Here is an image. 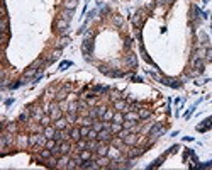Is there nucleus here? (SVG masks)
Here are the masks:
<instances>
[{
  "instance_id": "obj_1",
  "label": "nucleus",
  "mask_w": 212,
  "mask_h": 170,
  "mask_svg": "<svg viewBox=\"0 0 212 170\" xmlns=\"http://www.w3.org/2000/svg\"><path fill=\"white\" fill-rule=\"evenodd\" d=\"M92 51H93V39H85L82 42V53H83V56L87 60H90Z\"/></svg>"
},
{
  "instance_id": "obj_2",
  "label": "nucleus",
  "mask_w": 212,
  "mask_h": 170,
  "mask_svg": "<svg viewBox=\"0 0 212 170\" xmlns=\"http://www.w3.org/2000/svg\"><path fill=\"white\" fill-rule=\"evenodd\" d=\"M165 133V126L161 124V122H156L154 126H151V129H149V136L151 138H158V136H161V134Z\"/></svg>"
},
{
  "instance_id": "obj_3",
  "label": "nucleus",
  "mask_w": 212,
  "mask_h": 170,
  "mask_svg": "<svg viewBox=\"0 0 212 170\" xmlns=\"http://www.w3.org/2000/svg\"><path fill=\"white\" fill-rule=\"evenodd\" d=\"M99 141H102V143H107V141H110L112 139V131L109 129V128H104L102 131H99Z\"/></svg>"
},
{
  "instance_id": "obj_4",
  "label": "nucleus",
  "mask_w": 212,
  "mask_h": 170,
  "mask_svg": "<svg viewBox=\"0 0 212 170\" xmlns=\"http://www.w3.org/2000/svg\"><path fill=\"white\" fill-rule=\"evenodd\" d=\"M124 61H126V65L129 66V68H136V65H138V58H136V54H134V53L126 54Z\"/></svg>"
},
{
  "instance_id": "obj_5",
  "label": "nucleus",
  "mask_w": 212,
  "mask_h": 170,
  "mask_svg": "<svg viewBox=\"0 0 212 170\" xmlns=\"http://www.w3.org/2000/svg\"><path fill=\"white\" fill-rule=\"evenodd\" d=\"M159 82L165 85H168V87H173V89H180L182 84L178 82V80H173V78H166V77H163V78H159Z\"/></svg>"
},
{
  "instance_id": "obj_6",
  "label": "nucleus",
  "mask_w": 212,
  "mask_h": 170,
  "mask_svg": "<svg viewBox=\"0 0 212 170\" xmlns=\"http://www.w3.org/2000/svg\"><path fill=\"white\" fill-rule=\"evenodd\" d=\"M68 24H70L68 21H64V19H59V21L56 22V29H58L61 34H66V32H68Z\"/></svg>"
},
{
  "instance_id": "obj_7",
  "label": "nucleus",
  "mask_w": 212,
  "mask_h": 170,
  "mask_svg": "<svg viewBox=\"0 0 212 170\" xmlns=\"http://www.w3.org/2000/svg\"><path fill=\"white\" fill-rule=\"evenodd\" d=\"M205 51L207 48H197L195 51H193V54H192V60H205Z\"/></svg>"
},
{
  "instance_id": "obj_8",
  "label": "nucleus",
  "mask_w": 212,
  "mask_h": 170,
  "mask_svg": "<svg viewBox=\"0 0 212 170\" xmlns=\"http://www.w3.org/2000/svg\"><path fill=\"white\" fill-rule=\"evenodd\" d=\"M124 143L129 145V146L136 145V143H138V134H136V133H129V134L126 136V138H124Z\"/></svg>"
},
{
  "instance_id": "obj_9",
  "label": "nucleus",
  "mask_w": 212,
  "mask_h": 170,
  "mask_svg": "<svg viewBox=\"0 0 212 170\" xmlns=\"http://www.w3.org/2000/svg\"><path fill=\"white\" fill-rule=\"evenodd\" d=\"M114 107H116L117 111H129V106H127L126 101H122V99H119V101H116V104H114Z\"/></svg>"
},
{
  "instance_id": "obj_10",
  "label": "nucleus",
  "mask_w": 212,
  "mask_h": 170,
  "mask_svg": "<svg viewBox=\"0 0 212 170\" xmlns=\"http://www.w3.org/2000/svg\"><path fill=\"white\" fill-rule=\"evenodd\" d=\"M54 133H56V128H51V126H44V131H42V134L46 136V138H54Z\"/></svg>"
},
{
  "instance_id": "obj_11",
  "label": "nucleus",
  "mask_w": 212,
  "mask_h": 170,
  "mask_svg": "<svg viewBox=\"0 0 212 170\" xmlns=\"http://www.w3.org/2000/svg\"><path fill=\"white\" fill-rule=\"evenodd\" d=\"M66 122H68V119L59 117V119H56V121H54V128H56V129H66Z\"/></svg>"
},
{
  "instance_id": "obj_12",
  "label": "nucleus",
  "mask_w": 212,
  "mask_h": 170,
  "mask_svg": "<svg viewBox=\"0 0 212 170\" xmlns=\"http://www.w3.org/2000/svg\"><path fill=\"white\" fill-rule=\"evenodd\" d=\"M102 141H97V139H88V145H87V150H90V151H97V148L100 146Z\"/></svg>"
},
{
  "instance_id": "obj_13",
  "label": "nucleus",
  "mask_w": 212,
  "mask_h": 170,
  "mask_svg": "<svg viewBox=\"0 0 212 170\" xmlns=\"http://www.w3.org/2000/svg\"><path fill=\"white\" fill-rule=\"evenodd\" d=\"M68 163H70L68 155H63V157L58 160V165H56V167H58V169H66V167H68Z\"/></svg>"
},
{
  "instance_id": "obj_14",
  "label": "nucleus",
  "mask_w": 212,
  "mask_h": 170,
  "mask_svg": "<svg viewBox=\"0 0 212 170\" xmlns=\"http://www.w3.org/2000/svg\"><path fill=\"white\" fill-rule=\"evenodd\" d=\"M124 129V126H122L121 122H112L110 124V131H112V134H119Z\"/></svg>"
},
{
  "instance_id": "obj_15",
  "label": "nucleus",
  "mask_w": 212,
  "mask_h": 170,
  "mask_svg": "<svg viewBox=\"0 0 212 170\" xmlns=\"http://www.w3.org/2000/svg\"><path fill=\"white\" fill-rule=\"evenodd\" d=\"M124 119H129V121H139V112L136 114V112H133V111H126Z\"/></svg>"
},
{
  "instance_id": "obj_16",
  "label": "nucleus",
  "mask_w": 212,
  "mask_h": 170,
  "mask_svg": "<svg viewBox=\"0 0 212 170\" xmlns=\"http://www.w3.org/2000/svg\"><path fill=\"white\" fill-rule=\"evenodd\" d=\"M204 61H205V60H192V66H193L197 72H202V70H204Z\"/></svg>"
},
{
  "instance_id": "obj_17",
  "label": "nucleus",
  "mask_w": 212,
  "mask_h": 170,
  "mask_svg": "<svg viewBox=\"0 0 212 170\" xmlns=\"http://www.w3.org/2000/svg\"><path fill=\"white\" fill-rule=\"evenodd\" d=\"M109 158H114V160H117V158H121V151H119V150L117 148H114V146H112V148H109Z\"/></svg>"
},
{
  "instance_id": "obj_18",
  "label": "nucleus",
  "mask_w": 212,
  "mask_h": 170,
  "mask_svg": "<svg viewBox=\"0 0 212 170\" xmlns=\"http://www.w3.org/2000/svg\"><path fill=\"white\" fill-rule=\"evenodd\" d=\"M71 17H73V10L71 9H64L63 12H61V19H64V21H71Z\"/></svg>"
},
{
  "instance_id": "obj_19",
  "label": "nucleus",
  "mask_w": 212,
  "mask_h": 170,
  "mask_svg": "<svg viewBox=\"0 0 212 170\" xmlns=\"http://www.w3.org/2000/svg\"><path fill=\"white\" fill-rule=\"evenodd\" d=\"M199 41H200V44H204L205 48H209V37H207L205 32H199Z\"/></svg>"
},
{
  "instance_id": "obj_20",
  "label": "nucleus",
  "mask_w": 212,
  "mask_h": 170,
  "mask_svg": "<svg viewBox=\"0 0 212 170\" xmlns=\"http://www.w3.org/2000/svg\"><path fill=\"white\" fill-rule=\"evenodd\" d=\"M133 24L136 27H141L143 26V17H141V12H138L136 16H133Z\"/></svg>"
},
{
  "instance_id": "obj_21",
  "label": "nucleus",
  "mask_w": 212,
  "mask_h": 170,
  "mask_svg": "<svg viewBox=\"0 0 212 170\" xmlns=\"http://www.w3.org/2000/svg\"><path fill=\"white\" fill-rule=\"evenodd\" d=\"M66 94H68V89H66V87H63V90H59L58 94H56V101H58V102L64 101V99H66Z\"/></svg>"
},
{
  "instance_id": "obj_22",
  "label": "nucleus",
  "mask_w": 212,
  "mask_h": 170,
  "mask_svg": "<svg viewBox=\"0 0 212 170\" xmlns=\"http://www.w3.org/2000/svg\"><path fill=\"white\" fill-rule=\"evenodd\" d=\"M70 143H66V141H63V143H59V151H61V155H68L70 151Z\"/></svg>"
},
{
  "instance_id": "obj_23",
  "label": "nucleus",
  "mask_w": 212,
  "mask_h": 170,
  "mask_svg": "<svg viewBox=\"0 0 212 170\" xmlns=\"http://www.w3.org/2000/svg\"><path fill=\"white\" fill-rule=\"evenodd\" d=\"M97 153H99V157H105L107 153H109V146H105V145H102L97 148Z\"/></svg>"
},
{
  "instance_id": "obj_24",
  "label": "nucleus",
  "mask_w": 212,
  "mask_h": 170,
  "mask_svg": "<svg viewBox=\"0 0 212 170\" xmlns=\"http://www.w3.org/2000/svg\"><path fill=\"white\" fill-rule=\"evenodd\" d=\"M59 56H61V49L58 48V49H56V51H53V53H51V56H49V58H48V63H53L54 60H58Z\"/></svg>"
},
{
  "instance_id": "obj_25",
  "label": "nucleus",
  "mask_w": 212,
  "mask_h": 170,
  "mask_svg": "<svg viewBox=\"0 0 212 170\" xmlns=\"http://www.w3.org/2000/svg\"><path fill=\"white\" fill-rule=\"evenodd\" d=\"M122 121H124V114H122V111H117L112 117V122H121L122 124Z\"/></svg>"
},
{
  "instance_id": "obj_26",
  "label": "nucleus",
  "mask_w": 212,
  "mask_h": 170,
  "mask_svg": "<svg viewBox=\"0 0 212 170\" xmlns=\"http://www.w3.org/2000/svg\"><path fill=\"white\" fill-rule=\"evenodd\" d=\"M143 153H144V148H136V150H133V151H129V157H131V158H136V157H141Z\"/></svg>"
},
{
  "instance_id": "obj_27",
  "label": "nucleus",
  "mask_w": 212,
  "mask_h": 170,
  "mask_svg": "<svg viewBox=\"0 0 212 170\" xmlns=\"http://www.w3.org/2000/svg\"><path fill=\"white\" fill-rule=\"evenodd\" d=\"M53 157V151L49 148H46V150H41V158H44V160H49Z\"/></svg>"
},
{
  "instance_id": "obj_28",
  "label": "nucleus",
  "mask_w": 212,
  "mask_h": 170,
  "mask_svg": "<svg viewBox=\"0 0 212 170\" xmlns=\"http://www.w3.org/2000/svg\"><path fill=\"white\" fill-rule=\"evenodd\" d=\"M76 4H78V0H66V2H64V9H71V10H75Z\"/></svg>"
},
{
  "instance_id": "obj_29",
  "label": "nucleus",
  "mask_w": 212,
  "mask_h": 170,
  "mask_svg": "<svg viewBox=\"0 0 212 170\" xmlns=\"http://www.w3.org/2000/svg\"><path fill=\"white\" fill-rule=\"evenodd\" d=\"M99 70H100L104 75H109V77H112V73H114V70H110L109 66H105V65H100V66H99Z\"/></svg>"
},
{
  "instance_id": "obj_30",
  "label": "nucleus",
  "mask_w": 212,
  "mask_h": 170,
  "mask_svg": "<svg viewBox=\"0 0 212 170\" xmlns=\"http://www.w3.org/2000/svg\"><path fill=\"white\" fill-rule=\"evenodd\" d=\"M49 114H51V117H53V121H56V119H59V117H61V111H59V107H54Z\"/></svg>"
},
{
  "instance_id": "obj_31",
  "label": "nucleus",
  "mask_w": 212,
  "mask_h": 170,
  "mask_svg": "<svg viewBox=\"0 0 212 170\" xmlns=\"http://www.w3.org/2000/svg\"><path fill=\"white\" fill-rule=\"evenodd\" d=\"M138 111H139V119H148L151 116V112L148 109H138Z\"/></svg>"
},
{
  "instance_id": "obj_32",
  "label": "nucleus",
  "mask_w": 212,
  "mask_h": 170,
  "mask_svg": "<svg viewBox=\"0 0 212 170\" xmlns=\"http://www.w3.org/2000/svg\"><path fill=\"white\" fill-rule=\"evenodd\" d=\"M71 138L75 139V141H78V139H82V133H80L78 128H75V129H71Z\"/></svg>"
},
{
  "instance_id": "obj_33",
  "label": "nucleus",
  "mask_w": 212,
  "mask_h": 170,
  "mask_svg": "<svg viewBox=\"0 0 212 170\" xmlns=\"http://www.w3.org/2000/svg\"><path fill=\"white\" fill-rule=\"evenodd\" d=\"M87 145H88V141H85V139H78V141H76V148H78V151L87 150Z\"/></svg>"
},
{
  "instance_id": "obj_34",
  "label": "nucleus",
  "mask_w": 212,
  "mask_h": 170,
  "mask_svg": "<svg viewBox=\"0 0 212 170\" xmlns=\"http://www.w3.org/2000/svg\"><path fill=\"white\" fill-rule=\"evenodd\" d=\"M66 44H70V37H66V36H64V37H61V39H59V42L56 44V48H59V49H61L63 46H66Z\"/></svg>"
},
{
  "instance_id": "obj_35",
  "label": "nucleus",
  "mask_w": 212,
  "mask_h": 170,
  "mask_svg": "<svg viewBox=\"0 0 212 170\" xmlns=\"http://www.w3.org/2000/svg\"><path fill=\"white\" fill-rule=\"evenodd\" d=\"M80 157L83 158V162H85V160H90L92 151H90V150H82V151H80Z\"/></svg>"
},
{
  "instance_id": "obj_36",
  "label": "nucleus",
  "mask_w": 212,
  "mask_h": 170,
  "mask_svg": "<svg viewBox=\"0 0 212 170\" xmlns=\"http://www.w3.org/2000/svg\"><path fill=\"white\" fill-rule=\"evenodd\" d=\"M114 114H116L114 111H109V109H107V111H105V114H104V117H102V121H112V117H114Z\"/></svg>"
},
{
  "instance_id": "obj_37",
  "label": "nucleus",
  "mask_w": 212,
  "mask_h": 170,
  "mask_svg": "<svg viewBox=\"0 0 212 170\" xmlns=\"http://www.w3.org/2000/svg\"><path fill=\"white\" fill-rule=\"evenodd\" d=\"M112 22H114V24H116L117 27H121L122 24H124V19H122L121 16H114V19H112Z\"/></svg>"
},
{
  "instance_id": "obj_38",
  "label": "nucleus",
  "mask_w": 212,
  "mask_h": 170,
  "mask_svg": "<svg viewBox=\"0 0 212 170\" xmlns=\"http://www.w3.org/2000/svg\"><path fill=\"white\" fill-rule=\"evenodd\" d=\"M93 129H95V131H102V129H104V128H105V122H99V121H93Z\"/></svg>"
},
{
  "instance_id": "obj_39",
  "label": "nucleus",
  "mask_w": 212,
  "mask_h": 170,
  "mask_svg": "<svg viewBox=\"0 0 212 170\" xmlns=\"http://www.w3.org/2000/svg\"><path fill=\"white\" fill-rule=\"evenodd\" d=\"M31 111H34V117H36L37 121H41V117L44 116V114H42V111H41V109H34V107H31Z\"/></svg>"
},
{
  "instance_id": "obj_40",
  "label": "nucleus",
  "mask_w": 212,
  "mask_h": 170,
  "mask_svg": "<svg viewBox=\"0 0 212 170\" xmlns=\"http://www.w3.org/2000/svg\"><path fill=\"white\" fill-rule=\"evenodd\" d=\"M99 138V131H95L93 128L90 129V133H88V136H87V139H97Z\"/></svg>"
},
{
  "instance_id": "obj_41",
  "label": "nucleus",
  "mask_w": 212,
  "mask_h": 170,
  "mask_svg": "<svg viewBox=\"0 0 212 170\" xmlns=\"http://www.w3.org/2000/svg\"><path fill=\"white\" fill-rule=\"evenodd\" d=\"M97 163L100 165V167H105V165L109 163V155H105V157H100V158H99V162H97Z\"/></svg>"
},
{
  "instance_id": "obj_42",
  "label": "nucleus",
  "mask_w": 212,
  "mask_h": 170,
  "mask_svg": "<svg viewBox=\"0 0 212 170\" xmlns=\"http://www.w3.org/2000/svg\"><path fill=\"white\" fill-rule=\"evenodd\" d=\"M51 119H53L51 116H42V117H41V124H42V126H49Z\"/></svg>"
},
{
  "instance_id": "obj_43",
  "label": "nucleus",
  "mask_w": 212,
  "mask_h": 170,
  "mask_svg": "<svg viewBox=\"0 0 212 170\" xmlns=\"http://www.w3.org/2000/svg\"><path fill=\"white\" fill-rule=\"evenodd\" d=\"M80 133H82V138H87L88 133H90V126H83L82 129H80Z\"/></svg>"
},
{
  "instance_id": "obj_44",
  "label": "nucleus",
  "mask_w": 212,
  "mask_h": 170,
  "mask_svg": "<svg viewBox=\"0 0 212 170\" xmlns=\"http://www.w3.org/2000/svg\"><path fill=\"white\" fill-rule=\"evenodd\" d=\"M78 109H80V107H78V102H71V104L68 106V112H76Z\"/></svg>"
},
{
  "instance_id": "obj_45",
  "label": "nucleus",
  "mask_w": 212,
  "mask_h": 170,
  "mask_svg": "<svg viewBox=\"0 0 212 170\" xmlns=\"http://www.w3.org/2000/svg\"><path fill=\"white\" fill-rule=\"evenodd\" d=\"M88 116H90L92 119H97V117H99V111H97V107H92L90 111H88Z\"/></svg>"
},
{
  "instance_id": "obj_46",
  "label": "nucleus",
  "mask_w": 212,
  "mask_h": 170,
  "mask_svg": "<svg viewBox=\"0 0 212 170\" xmlns=\"http://www.w3.org/2000/svg\"><path fill=\"white\" fill-rule=\"evenodd\" d=\"M37 136H39V134H31V136H29V145H31V146L37 145Z\"/></svg>"
},
{
  "instance_id": "obj_47",
  "label": "nucleus",
  "mask_w": 212,
  "mask_h": 170,
  "mask_svg": "<svg viewBox=\"0 0 212 170\" xmlns=\"http://www.w3.org/2000/svg\"><path fill=\"white\" fill-rule=\"evenodd\" d=\"M46 141H48V138H46V136H44V134H39V136H37V145H46Z\"/></svg>"
},
{
  "instance_id": "obj_48",
  "label": "nucleus",
  "mask_w": 212,
  "mask_h": 170,
  "mask_svg": "<svg viewBox=\"0 0 212 170\" xmlns=\"http://www.w3.org/2000/svg\"><path fill=\"white\" fill-rule=\"evenodd\" d=\"M66 119H68V122H75L76 121V112H68Z\"/></svg>"
},
{
  "instance_id": "obj_49",
  "label": "nucleus",
  "mask_w": 212,
  "mask_h": 170,
  "mask_svg": "<svg viewBox=\"0 0 212 170\" xmlns=\"http://www.w3.org/2000/svg\"><path fill=\"white\" fill-rule=\"evenodd\" d=\"M97 111H99V119H102L104 117V114H105V111H107V107H97Z\"/></svg>"
},
{
  "instance_id": "obj_50",
  "label": "nucleus",
  "mask_w": 212,
  "mask_h": 170,
  "mask_svg": "<svg viewBox=\"0 0 212 170\" xmlns=\"http://www.w3.org/2000/svg\"><path fill=\"white\" fill-rule=\"evenodd\" d=\"M2 31H9V21H7V17L4 16V22H2Z\"/></svg>"
},
{
  "instance_id": "obj_51",
  "label": "nucleus",
  "mask_w": 212,
  "mask_h": 170,
  "mask_svg": "<svg viewBox=\"0 0 212 170\" xmlns=\"http://www.w3.org/2000/svg\"><path fill=\"white\" fill-rule=\"evenodd\" d=\"M205 61H212V49L211 48H207V51H205Z\"/></svg>"
},
{
  "instance_id": "obj_52",
  "label": "nucleus",
  "mask_w": 212,
  "mask_h": 170,
  "mask_svg": "<svg viewBox=\"0 0 212 170\" xmlns=\"http://www.w3.org/2000/svg\"><path fill=\"white\" fill-rule=\"evenodd\" d=\"M95 92L97 94H105V92H109V89L107 87H95Z\"/></svg>"
},
{
  "instance_id": "obj_53",
  "label": "nucleus",
  "mask_w": 212,
  "mask_h": 170,
  "mask_svg": "<svg viewBox=\"0 0 212 170\" xmlns=\"http://www.w3.org/2000/svg\"><path fill=\"white\" fill-rule=\"evenodd\" d=\"M68 66H71V61H63V63L59 65V70H66Z\"/></svg>"
},
{
  "instance_id": "obj_54",
  "label": "nucleus",
  "mask_w": 212,
  "mask_h": 170,
  "mask_svg": "<svg viewBox=\"0 0 212 170\" xmlns=\"http://www.w3.org/2000/svg\"><path fill=\"white\" fill-rule=\"evenodd\" d=\"M110 97L114 99V101H119L122 95H121V92H112V95H110Z\"/></svg>"
},
{
  "instance_id": "obj_55",
  "label": "nucleus",
  "mask_w": 212,
  "mask_h": 170,
  "mask_svg": "<svg viewBox=\"0 0 212 170\" xmlns=\"http://www.w3.org/2000/svg\"><path fill=\"white\" fill-rule=\"evenodd\" d=\"M19 119H21V121H26V119H29V112H22Z\"/></svg>"
},
{
  "instance_id": "obj_56",
  "label": "nucleus",
  "mask_w": 212,
  "mask_h": 170,
  "mask_svg": "<svg viewBox=\"0 0 212 170\" xmlns=\"http://www.w3.org/2000/svg\"><path fill=\"white\" fill-rule=\"evenodd\" d=\"M131 44H133V39H126V42H124V46H126V49L131 48Z\"/></svg>"
},
{
  "instance_id": "obj_57",
  "label": "nucleus",
  "mask_w": 212,
  "mask_h": 170,
  "mask_svg": "<svg viewBox=\"0 0 212 170\" xmlns=\"http://www.w3.org/2000/svg\"><path fill=\"white\" fill-rule=\"evenodd\" d=\"M21 84H22V80H21V82H16V84H10V85H9V89H17Z\"/></svg>"
},
{
  "instance_id": "obj_58",
  "label": "nucleus",
  "mask_w": 212,
  "mask_h": 170,
  "mask_svg": "<svg viewBox=\"0 0 212 170\" xmlns=\"http://www.w3.org/2000/svg\"><path fill=\"white\" fill-rule=\"evenodd\" d=\"M7 129H9L10 133H14V131H16V124H9V126H7Z\"/></svg>"
},
{
  "instance_id": "obj_59",
  "label": "nucleus",
  "mask_w": 212,
  "mask_h": 170,
  "mask_svg": "<svg viewBox=\"0 0 212 170\" xmlns=\"http://www.w3.org/2000/svg\"><path fill=\"white\" fill-rule=\"evenodd\" d=\"M165 2H166V4H173V2H175V0H165Z\"/></svg>"
}]
</instances>
